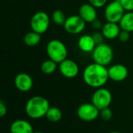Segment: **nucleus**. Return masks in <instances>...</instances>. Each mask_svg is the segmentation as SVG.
I'll return each mask as SVG.
<instances>
[{
    "mask_svg": "<svg viewBox=\"0 0 133 133\" xmlns=\"http://www.w3.org/2000/svg\"><path fill=\"white\" fill-rule=\"evenodd\" d=\"M34 133H45V132H41V131H38V132H34Z\"/></svg>",
    "mask_w": 133,
    "mask_h": 133,
    "instance_id": "30",
    "label": "nucleus"
},
{
    "mask_svg": "<svg viewBox=\"0 0 133 133\" xmlns=\"http://www.w3.org/2000/svg\"><path fill=\"white\" fill-rule=\"evenodd\" d=\"M125 13V10L118 0L110 2L104 9V17L107 21L115 23H119Z\"/></svg>",
    "mask_w": 133,
    "mask_h": 133,
    "instance_id": "6",
    "label": "nucleus"
},
{
    "mask_svg": "<svg viewBox=\"0 0 133 133\" xmlns=\"http://www.w3.org/2000/svg\"><path fill=\"white\" fill-rule=\"evenodd\" d=\"M50 108L49 101L41 96H34L30 98L25 105L26 115L32 119H39L45 117Z\"/></svg>",
    "mask_w": 133,
    "mask_h": 133,
    "instance_id": "2",
    "label": "nucleus"
},
{
    "mask_svg": "<svg viewBox=\"0 0 133 133\" xmlns=\"http://www.w3.org/2000/svg\"><path fill=\"white\" fill-rule=\"evenodd\" d=\"M122 29L118 23L107 22L103 25L101 29V33L104 36L106 39L113 40L118 37V35L121 32Z\"/></svg>",
    "mask_w": 133,
    "mask_h": 133,
    "instance_id": "15",
    "label": "nucleus"
},
{
    "mask_svg": "<svg viewBox=\"0 0 133 133\" xmlns=\"http://www.w3.org/2000/svg\"><path fill=\"white\" fill-rule=\"evenodd\" d=\"M10 133H34V129L28 121L18 119L14 121L9 128Z\"/></svg>",
    "mask_w": 133,
    "mask_h": 133,
    "instance_id": "14",
    "label": "nucleus"
},
{
    "mask_svg": "<svg viewBox=\"0 0 133 133\" xmlns=\"http://www.w3.org/2000/svg\"><path fill=\"white\" fill-rule=\"evenodd\" d=\"M109 79L115 82H122L128 77L129 71L125 65L115 64L108 69Z\"/></svg>",
    "mask_w": 133,
    "mask_h": 133,
    "instance_id": "11",
    "label": "nucleus"
},
{
    "mask_svg": "<svg viewBox=\"0 0 133 133\" xmlns=\"http://www.w3.org/2000/svg\"><path fill=\"white\" fill-rule=\"evenodd\" d=\"M30 28L33 31L40 34H44L50 26V17L45 12H37L30 19Z\"/></svg>",
    "mask_w": 133,
    "mask_h": 133,
    "instance_id": "5",
    "label": "nucleus"
},
{
    "mask_svg": "<svg viewBox=\"0 0 133 133\" xmlns=\"http://www.w3.org/2000/svg\"><path fill=\"white\" fill-rule=\"evenodd\" d=\"M130 37V33L126 31V30H122L119 35H118V39L122 41V42H126L129 41Z\"/></svg>",
    "mask_w": 133,
    "mask_h": 133,
    "instance_id": "26",
    "label": "nucleus"
},
{
    "mask_svg": "<svg viewBox=\"0 0 133 133\" xmlns=\"http://www.w3.org/2000/svg\"><path fill=\"white\" fill-rule=\"evenodd\" d=\"M112 101V94L111 91L104 87L98 88L92 96L91 103L94 104L100 111L109 108Z\"/></svg>",
    "mask_w": 133,
    "mask_h": 133,
    "instance_id": "7",
    "label": "nucleus"
},
{
    "mask_svg": "<svg viewBox=\"0 0 133 133\" xmlns=\"http://www.w3.org/2000/svg\"><path fill=\"white\" fill-rule=\"evenodd\" d=\"M83 79L87 86L98 89L103 87L109 79L108 70L106 66L94 62L84 69Z\"/></svg>",
    "mask_w": 133,
    "mask_h": 133,
    "instance_id": "1",
    "label": "nucleus"
},
{
    "mask_svg": "<svg viewBox=\"0 0 133 133\" xmlns=\"http://www.w3.org/2000/svg\"><path fill=\"white\" fill-rule=\"evenodd\" d=\"M7 113V108L5 105V104L1 101H0V116L4 117Z\"/></svg>",
    "mask_w": 133,
    "mask_h": 133,
    "instance_id": "28",
    "label": "nucleus"
},
{
    "mask_svg": "<svg viewBox=\"0 0 133 133\" xmlns=\"http://www.w3.org/2000/svg\"><path fill=\"white\" fill-rule=\"evenodd\" d=\"M97 44L92 37V35L85 34L81 36L78 40L79 48L86 53H92Z\"/></svg>",
    "mask_w": 133,
    "mask_h": 133,
    "instance_id": "16",
    "label": "nucleus"
},
{
    "mask_svg": "<svg viewBox=\"0 0 133 133\" xmlns=\"http://www.w3.org/2000/svg\"><path fill=\"white\" fill-rule=\"evenodd\" d=\"M57 68H58V63L52 61L51 59H48L44 61L41 66V69L42 72L47 75H50L55 72Z\"/></svg>",
    "mask_w": 133,
    "mask_h": 133,
    "instance_id": "20",
    "label": "nucleus"
},
{
    "mask_svg": "<svg viewBox=\"0 0 133 133\" xmlns=\"http://www.w3.org/2000/svg\"><path fill=\"white\" fill-rule=\"evenodd\" d=\"M97 8L92 5L90 3L83 4L79 9V15L83 19L86 23H91L97 19Z\"/></svg>",
    "mask_w": 133,
    "mask_h": 133,
    "instance_id": "13",
    "label": "nucleus"
},
{
    "mask_svg": "<svg viewBox=\"0 0 133 133\" xmlns=\"http://www.w3.org/2000/svg\"><path fill=\"white\" fill-rule=\"evenodd\" d=\"M14 84L16 88L20 92H28L33 87L32 77L25 72H20L17 74L14 79Z\"/></svg>",
    "mask_w": 133,
    "mask_h": 133,
    "instance_id": "12",
    "label": "nucleus"
},
{
    "mask_svg": "<svg viewBox=\"0 0 133 133\" xmlns=\"http://www.w3.org/2000/svg\"><path fill=\"white\" fill-rule=\"evenodd\" d=\"M103 25H104V24H102L101 21V20H99L98 19H95L94 22H92V23H91V26H92V27H93L94 29H95V30H100V29H102Z\"/></svg>",
    "mask_w": 133,
    "mask_h": 133,
    "instance_id": "27",
    "label": "nucleus"
},
{
    "mask_svg": "<svg viewBox=\"0 0 133 133\" xmlns=\"http://www.w3.org/2000/svg\"><path fill=\"white\" fill-rule=\"evenodd\" d=\"M107 1L108 0H88L89 3L96 8H101L104 6L107 3Z\"/></svg>",
    "mask_w": 133,
    "mask_h": 133,
    "instance_id": "25",
    "label": "nucleus"
},
{
    "mask_svg": "<svg viewBox=\"0 0 133 133\" xmlns=\"http://www.w3.org/2000/svg\"><path fill=\"white\" fill-rule=\"evenodd\" d=\"M110 133H122V132H117V131H114V132H111Z\"/></svg>",
    "mask_w": 133,
    "mask_h": 133,
    "instance_id": "29",
    "label": "nucleus"
},
{
    "mask_svg": "<svg viewBox=\"0 0 133 133\" xmlns=\"http://www.w3.org/2000/svg\"><path fill=\"white\" fill-rule=\"evenodd\" d=\"M41 34L34 32V31H30L26 33L24 37H23V42L26 46L29 47H34L37 45L41 40Z\"/></svg>",
    "mask_w": 133,
    "mask_h": 133,
    "instance_id": "18",
    "label": "nucleus"
},
{
    "mask_svg": "<svg viewBox=\"0 0 133 133\" xmlns=\"http://www.w3.org/2000/svg\"><path fill=\"white\" fill-rule=\"evenodd\" d=\"M46 52L49 59H51L58 64L66 59L68 56V50L65 44L62 41L56 39L48 41L46 46Z\"/></svg>",
    "mask_w": 133,
    "mask_h": 133,
    "instance_id": "3",
    "label": "nucleus"
},
{
    "mask_svg": "<svg viewBox=\"0 0 133 133\" xmlns=\"http://www.w3.org/2000/svg\"><path fill=\"white\" fill-rule=\"evenodd\" d=\"M77 116L84 122H93L100 116V110L92 103H83L77 109Z\"/></svg>",
    "mask_w": 133,
    "mask_h": 133,
    "instance_id": "8",
    "label": "nucleus"
},
{
    "mask_svg": "<svg viewBox=\"0 0 133 133\" xmlns=\"http://www.w3.org/2000/svg\"><path fill=\"white\" fill-rule=\"evenodd\" d=\"M92 37H93V38H94V40L97 45L104 43V39L105 38L104 36L103 35V34L100 33V32L94 33V34H92Z\"/></svg>",
    "mask_w": 133,
    "mask_h": 133,
    "instance_id": "24",
    "label": "nucleus"
},
{
    "mask_svg": "<svg viewBox=\"0 0 133 133\" xmlns=\"http://www.w3.org/2000/svg\"><path fill=\"white\" fill-rule=\"evenodd\" d=\"M46 118L53 123L59 122L62 118V111L56 107H50L49 109L47 111V114L45 115Z\"/></svg>",
    "mask_w": 133,
    "mask_h": 133,
    "instance_id": "19",
    "label": "nucleus"
},
{
    "mask_svg": "<svg viewBox=\"0 0 133 133\" xmlns=\"http://www.w3.org/2000/svg\"><path fill=\"white\" fill-rule=\"evenodd\" d=\"M86 23L79 15H72L67 17L63 26L67 33L70 34H79L84 30Z\"/></svg>",
    "mask_w": 133,
    "mask_h": 133,
    "instance_id": "9",
    "label": "nucleus"
},
{
    "mask_svg": "<svg viewBox=\"0 0 133 133\" xmlns=\"http://www.w3.org/2000/svg\"><path fill=\"white\" fill-rule=\"evenodd\" d=\"M58 70L60 73L65 78L72 79L77 76L79 72L77 63L72 60L66 58L58 64Z\"/></svg>",
    "mask_w": 133,
    "mask_h": 133,
    "instance_id": "10",
    "label": "nucleus"
},
{
    "mask_svg": "<svg viewBox=\"0 0 133 133\" xmlns=\"http://www.w3.org/2000/svg\"><path fill=\"white\" fill-rule=\"evenodd\" d=\"M125 12L133 11V0H118Z\"/></svg>",
    "mask_w": 133,
    "mask_h": 133,
    "instance_id": "23",
    "label": "nucleus"
},
{
    "mask_svg": "<svg viewBox=\"0 0 133 133\" xmlns=\"http://www.w3.org/2000/svg\"><path fill=\"white\" fill-rule=\"evenodd\" d=\"M100 117L105 122L110 121L113 117V112L110 108H106L100 111Z\"/></svg>",
    "mask_w": 133,
    "mask_h": 133,
    "instance_id": "22",
    "label": "nucleus"
},
{
    "mask_svg": "<svg viewBox=\"0 0 133 133\" xmlns=\"http://www.w3.org/2000/svg\"><path fill=\"white\" fill-rule=\"evenodd\" d=\"M66 19H67V17L65 16L64 12L60 9H56L52 12L51 19L57 25H59V26L64 25Z\"/></svg>",
    "mask_w": 133,
    "mask_h": 133,
    "instance_id": "21",
    "label": "nucleus"
},
{
    "mask_svg": "<svg viewBox=\"0 0 133 133\" xmlns=\"http://www.w3.org/2000/svg\"><path fill=\"white\" fill-rule=\"evenodd\" d=\"M118 24L122 30L129 33L133 32V11L126 12Z\"/></svg>",
    "mask_w": 133,
    "mask_h": 133,
    "instance_id": "17",
    "label": "nucleus"
},
{
    "mask_svg": "<svg viewBox=\"0 0 133 133\" xmlns=\"http://www.w3.org/2000/svg\"><path fill=\"white\" fill-rule=\"evenodd\" d=\"M92 57L95 63L107 66L110 65L113 60L114 51L110 45L102 43L96 46L92 52Z\"/></svg>",
    "mask_w": 133,
    "mask_h": 133,
    "instance_id": "4",
    "label": "nucleus"
}]
</instances>
